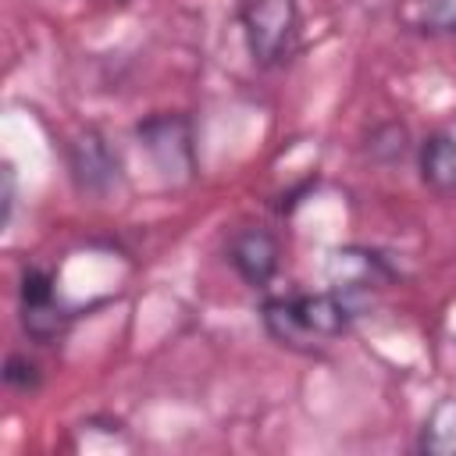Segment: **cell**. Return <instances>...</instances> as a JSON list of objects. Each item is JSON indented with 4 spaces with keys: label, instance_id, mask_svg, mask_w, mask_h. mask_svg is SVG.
<instances>
[{
    "label": "cell",
    "instance_id": "1",
    "mask_svg": "<svg viewBox=\"0 0 456 456\" xmlns=\"http://www.w3.org/2000/svg\"><path fill=\"white\" fill-rule=\"evenodd\" d=\"M264 331L292 349V353H324L335 338L349 331L356 321V299L328 289V292H292V296H271L260 306Z\"/></svg>",
    "mask_w": 456,
    "mask_h": 456
},
{
    "label": "cell",
    "instance_id": "2",
    "mask_svg": "<svg viewBox=\"0 0 456 456\" xmlns=\"http://www.w3.org/2000/svg\"><path fill=\"white\" fill-rule=\"evenodd\" d=\"M239 25L253 64L285 68L299 50L303 14L296 0H242Z\"/></svg>",
    "mask_w": 456,
    "mask_h": 456
},
{
    "label": "cell",
    "instance_id": "3",
    "mask_svg": "<svg viewBox=\"0 0 456 456\" xmlns=\"http://www.w3.org/2000/svg\"><path fill=\"white\" fill-rule=\"evenodd\" d=\"M18 314H21V328L32 342L39 346H50L57 342L71 321L78 317L75 306H68L61 296H57V285L50 278V271L43 267H25L21 278H18Z\"/></svg>",
    "mask_w": 456,
    "mask_h": 456
},
{
    "label": "cell",
    "instance_id": "4",
    "mask_svg": "<svg viewBox=\"0 0 456 456\" xmlns=\"http://www.w3.org/2000/svg\"><path fill=\"white\" fill-rule=\"evenodd\" d=\"M135 135L160 175L175 182H189L196 175V135L185 114H150L135 125Z\"/></svg>",
    "mask_w": 456,
    "mask_h": 456
},
{
    "label": "cell",
    "instance_id": "5",
    "mask_svg": "<svg viewBox=\"0 0 456 456\" xmlns=\"http://www.w3.org/2000/svg\"><path fill=\"white\" fill-rule=\"evenodd\" d=\"M64 160H68V175H71L75 189L86 196H107L121 182V157L107 142V135L96 128L78 132L68 142Z\"/></svg>",
    "mask_w": 456,
    "mask_h": 456
},
{
    "label": "cell",
    "instance_id": "6",
    "mask_svg": "<svg viewBox=\"0 0 456 456\" xmlns=\"http://www.w3.org/2000/svg\"><path fill=\"white\" fill-rule=\"evenodd\" d=\"M395 278V267L385 253L370 246H342L328 256V285L349 299H360L374 289H385Z\"/></svg>",
    "mask_w": 456,
    "mask_h": 456
},
{
    "label": "cell",
    "instance_id": "7",
    "mask_svg": "<svg viewBox=\"0 0 456 456\" xmlns=\"http://www.w3.org/2000/svg\"><path fill=\"white\" fill-rule=\"evenodd\" d=\"M228 264L249 289H267L281 264V246L267 228H239L228 239Z\"/></svg>",
    "mask_w": 456,
    "mask_h": 456
},
{
    "label": "cell",
    "instance_id": "8",
    "mask_svg": "<svg viewBox=\"0 0 456 456\" xmlns=\"http://www.w3.org/2000/svg\"><path fill=\"white\" fill-rule=\"evenodd\" d=\"M420 182L438 196H456V139L449 132H431L417 146Z\"/></svg>",
    "mask_w": 456,
    "mask_h": 456
},
{
    "label": "cell",
    "instance_id": "9",
    "mask_svg": "<svg viewBox=\"0 0 456 456\" xmlns=\"http://www.w3.org/2000/svg\"><path fill=\"white\" fill-rule=\"evenodd\" d=\"M403 21L428 36H449L456 32V0H406Z\"/></svg>",
    "mask_w": 456,
    "mask_h": 456
},
{
    "label": "cell",
    "instance_id": "10",
    "mask_svg": "<svg viewBox=\"0 0 456 456\" xmlns=\"http://www.w3.org/2000/svg\"><path fill=\"white\" fill-rule=\"evenodd\" d=\"M367 150H370V157H378V160H385V164H395V160H403V153L410 150V135H406L403 125L388 121V125H378V128L370 132Z\"/></svg>",
    "mask_w": 456,
    "mask_h": 456
},
{
    "label": "cell",
    "instance_id": "11",
    "mask_svg": "<svg viewBox=\"0 0 456 456\" xmlns=\"http://www.w3.org/2000/svg\"><path fill=\"white\" fill-rule=\"evenodd\" d=\"M4 381H7V388H14V392H36L39 381H43V370H39V363L28 360L25 353H11L7 363H4Z\"/></svg>",
    "mask_w": 456,
    "mask_h": 456
},
{
    "label": "cell",
    "instance_id": "12",
    "mask_svg": "<svg viewBox=\"0 0 456 456\" xmlns=\"http://www.w3.org/2000/svg\"><path fill=\"white\" fill-rule=\"evenodd\" d=\"M14 185H18L14 167L4 164V171H0V224L4 228L11 224V214H14Z\"/></svg>",
    "mask_w": 456,
    "mask_h": 456
},
{
    "label": "cell",
    "instance_id": "13",
    "mask_svg": "<svg viewBox=\"0 0 456 456\" xmlns=\"http://www.w3.org/2000/svg\"><path fill=\"white\" fill-rule=\"evenodd\" d=\"M118 4H128V0H118Z\"/></svg>",
    "mask_w": 456,
    "mask_h": 456
}]
</instances>
